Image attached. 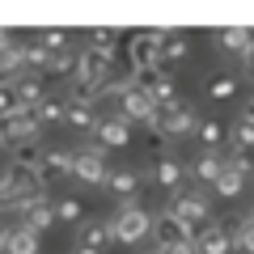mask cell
I'll return each instance as SVG.
<instances>
[{
    "label": "cell",
    "mask_w": 254,
    "mask_h": 254,
    "mask_svg": "<svg viewBox=\"0 0 254 254\" xmlns=\"http://www.w3.org/2000/svg\"><path fill=\"white\" fill-rule=\"evenodd\" d=\"M0 195H4V212H9V216H21V208H30L34 199H43L47 190H43V182H38V170H26V165H4Z\"/></svg>",
    "instance_id": "6da1fadb"
},
{
    "label": "cell",
    "mask_w": 254,
    "mask_h": 254,
    "mask_svg": "<svg viewBox=\"0 0 254 254\" xmlns=\"http://www.w3.org/2000/svg\"><path fill=\"white\" fill-rule=\"evenodd\" d=\"M170 212L182 220V225H190L195 233L212 225V199L203 195L199 187H182L178 195H170Z\"/></svg>",
    "instance_id": "7a4b0ae2"
},
{
    "label": "cell",
    "mask_w": 254,
    "mask_h": 254,
    "mask_svg": "<svg viewBox=\"0 0 254 254\" xmlns=\"http://www.w3.org/2000/svg\"><path fill=\"white\" fill-rule=\"evenodd\" d=\"M110 233H115L119 246H140L144 237H153V216H148L140 203H131V208H119L115 220H110Z\"/></svg>",
    "instance_id": "3957f363"
},
{
    "label": "cell",
    "mask_w": 254,
    "mask_h": 254,
    "mask_svg": "<svg viewBox=\"0 0 254 254\" xmlns=\"http://www.w3.org/2000/svg\"><path fill=\"white\" fill-rule=\"evenodd\" d=\"M161 47H165V30H136L127 38V64L131 68H161Z\"/></svg>",
    "instance_id": "277c9868"
},
{
    "label": "cell",
    "mask_w": 254,
    "mask_h": 254,
    "mask_svg": "<svg viewBox=\"0 0 254 254\" xmlns=\"http://www.w3.org/2000/svg\"><path fill=\"white\" fill-rule=\"evenodd\" d=\"M72 178L85 182V187H106L110 178V165H106V148L89 144V148H76V165H72Z\"/></svg>",
    "instance_id": "5b68a950"
},
{
    "label": "cell",
    "mask_w": 254,
    "mask_h": 254,
    "mask_svg": "<svg viewBox=\"0 0 254 254\" xmlns=\"http://www.w3.org/2000/svg\"><path fill=\"white\" fill-rule=\"evenodd\" d=\"M157 127H161L170 140L195 136L199 131V115L187 106V102H174V106H157Z\"/></svg>",
    "instance_id": "8992f818"
},
{
    "label": "cell",
    "mask_w": 254,
    "mask_h": 254,
    "mask_svg": "<svg viewBox=\"0 0 254 254\" xmlns=\"http://www.w3.org/2000/svg\"><path fill=\"white\" fill-rule=\"evenodd\" d=\"M72 165H76V153H72V148H47L43 165H38V182H43V190L60 187L64 178H72Z\"/></svg>",
    "instance_id": "52a82bcc"
},
{
    "label": "cell",
    "mask_w": 254,
    "mask_h": 254,
    "mask_svg": "<svg viewBox=\"0 0 254 254\" xmlns=\"http://www.w3.org/2000/svg\"><path fill=\"white\" fill-rule=\"evenodd\" d=\"M119 115H123L127 123H144V127H157V102L148 98V93L131 89V81H127L123 98H119Z\"/></svg>",
    "instance_id": "ba28073f"
},
{
    "label": "cell",
    "mask_w": 254,
    "mask_h": 254,
    "mask_svg": "<svg viewBox=\"0 0 254 254\" xmlns=\"http://www.w3.org/2000/svg\"><path fill=\"white\" fill-rule=\"evenodd\" d=\"M216 51L220 55H229V60H250L254 55V30H246V26H229V30H216Z\"/></svg>",
    "instance_id": "9c48e42d"
},
{
    "label": "cell",
    "mask_w": 254,
    "mask_h": 254,
    "mask_svg": "<svg viewBox=\"0 0 254 254\" xmlns=\"http://www.w3.org/2000/svg\"><path fill=\"white\" fill-rule=\"evenodd\" d=\"M148 178H153V187H161L165 195H178V190L187 187V165H182L178 157H161V161H148Z\"/></svg>",
    "instance_id": "30bf717a"
},
{
    "label": "cell",
    "mask_w": 254,
    "mask_h": 254,
    "mask_svg": "<svg viewBox=\"0 0 254 254\" xmlns=\"http://www.w3.org/2000/svg\"><path fill=\"white\" fill-rule=\"evenodd\" d=\"M153 237H157V246H174V242H199V233L190 225H182L178 216H174L170 208H161L153 216Z\"/></svg>",
    "instance_id": "8fae6325"
},
{
    "label": "cell",
    "mask_w": 254,
    "mask_h": 254,
    "mask_svg": "<svg viewBox=\"0 0 254 254\" xmlns=\"http://www.w3.org/2000/svg\"><path fill=\"white\" fill-rule=\"evenodd\" d=\"M140 182H144V174H140V170L119 165V170H110L106 190H110V199H119V208H131V203H136V195H140Z\"/></svg>",
    "instance_id": "7c38bea8"
},
{
    "label": "cell",
    "mask_w": 254,
    "mask_h": 254,
    "mask_svg": "<svg viewBox=\"0 0 254 254\" xmlns=\"http://www.w3.org/2000/svg\"><path fill=\"white\" fill-rule=\"evenodd\" d=\"M233 225L237 220H212L208 229H199V254H229V250H237L233 246Z\"/></svg>",
    "instance_id": "4fadbf2b"
},
{
    "label": "cell",
    "mask_w": 254,
    "mask_h": 254,
    "mask_svg": "<svg viewBox=\"0 0 254 254\" xmlns=\"http://www.w3.org/2000/svg\"><path fill=\"white\" fill-rule=\"evenodd\" d=\"M38 136H43V123H38L34 110H21V115L4 119V148H13V144H30V140H38Z\"/></svg>",
    "instance_id": "5bb4252c"
},
{
    "label": "cell",
    "mask_w": 254,
    "mask_h": 254,
    "mask_svg": "<svg viewBox=\"0 0 254 254\" xmlns=\"http://www.w3.org/2000/svg\"><path fill=\"white\" fill-rule=\"evenodd\" d=\"M93 144H102V148H127V144H131V123H127L123 115L102 119V127H98V136H93Z\"/></svg>",
    "instance_id": "9a60e30c"
},
{
    "label": "cell",
    "mask_w": 254,
    "mask_h": 254,
    "mask_svg": "<svg viewBox=\"0 0 254 254\" xmlns=\"http://www.w3.org/2000/svg\"><path fill=\"white\" fill-rule=\"evenodd\" d=\"M246 178H250V170H246L237 157H229V165H225V174L216 178V195L220 199H242V190H246Z\"/></svg>",
    "instance_id": "2e32d148"
},
{
    "label": "cell",
    "mask_w": 254,
    "mask_h": 254,
    "mask_svg": "<svg viewBox=\"0 0 254 254\" xmlns=\"http://www.w3.org/2000/svg\"><path fill=\"white\" fill-rule=\"evenodd\" d=\"M225 165H229L225 153H199L195 161L187 165V178L190 182H212V187H216V178L225 174Z\"/></svg>",
    "instance_id": "e0dca14e"
},
{
    "label": "cell",
    "mask_w": 254,
    "mask_h": 254,
    "mask_svg": "<svg viewBox=\"0 0 254 254\" xmlns=\"http://www.w3.org/2000/svg\"><path fill=\"white\" fill-rule=\"evenodd\" d=\"M55 220H60V212H55V199H51V195H43V199H34L30 208H21L17 225H30L34 233H43V229H51Z\"/></svg>",
    "instance_id": "ac0fdd59"
},
{
    "label": "cell",
    "mask_w": 254,
    "mask_h": 254,
    "mask_svg": "<svg viewBox=\"0 0 254 254\" xmlns=\"http://www.w3.org/2000/svg\"><path fill=\"white\" fill-rule=\"evenodd\" d=\"M195 144L203 148V153H220V148L229 144V123H220V119H199V131H195Z\"/></svg>",
    "instance_id": "d6986e66"
},
{
    "label": "cell",
    "mask_w": 254,
    "mask_h": 254,
    "mask_svg": "<svg viewBox=\"0 0 254 254\" xmlns=\"http://www.w3.org/2000/svg\"><path fill=\"white\" fill-rule=\"evenodd\" d=\"M38 237L43 233H34L30 225H9L4 229V254H38Z\"/></svg>",
    "instance_id": "ffe728a7"
},
{
    "label": "cell",
    "mask_w": 254,
    "mask_h": 254,
    "mask_svg": "<svg viewBox=\"0 0 254 254\" xmlns=\"http://www.w3.org/2000/svg\"><path fill=\"white\" fill-rule=\"evenodd\" d=\"M190 55V38L182 34V30H165V47H161V68L170 72V68H178L182 60Z\"/></svg>",
    "instance_id": "44dd1931"
},
{
    "label": "cell",
    "mask_w": 254,
    "mask_h": 254,
    "mask_svg": "<svg viewBox=\"0 0 254 254\" xmlns=\"http://www.w3.org/2000/svg\"><path fill=\"white\" fill-rule=\"evenodd\" d=\"M115 242V233H110V220H85L81 229H76V246H85V250H102V246Z\"/></svg>",
    "instance_id": "7402d4cb"
},
{
    "label": "cell",
    "mask_w": 254,
    "mask_h": 254,
    "mask_svg": "<svg viewBox=\"0 0 254 254\" xmlns=\"http://www.w3.org/2000/svg\"><path fill=\"white\" fill-rule=\"evenodd\" d=\"M64 123L72 127V131H93V136H98L102 119H98V110H93V106H85V102H72V98H68V115H64Z\"/></svg>",
    "instance_id": "603a6c76"
},
{
    "label": "cell",
    "mask_w": 254,
    "mask_h": 254,
    "mask_svg": "<svg viewBox=\"0 0 254 254\" xmlns=\"http://www.w3.org/2000/svg\"><path fill=\"white\" fill-rule=\"evenodd\" d=\"M127 81H131V89L148 93V98L157 102V89H161V81H165V68H127Z\"/></svg>",
    "instance_id": "cb8c5ba5"
},
{
    "label": "cell",
    "mask_w": 254,
    "mask_h": 254,
    "mask_svg": "<svg viewBox=\"0 0 254 254\" xmlns=\"http://www.w3.org/2000/svg\"><path fill=\"white\" fill-rule=\"evenodd\" d=\"M4 85H13V89H17V98H21V106L26 110H34L38 102L47 98V89H43V76H17V81H4Z\"/></svg>",
    "instance_id": "d4e9b609"
},
{
    "label": "cell",
    "mask_w": 254,
    "mask_h": 254,
    "mask_svg": "<svg viewBox=\"0 0 254 254\" xmlns=\"http://www.w3.org/2000/svg\"><path fill=\"white\" fill-rule=\"evenodd\" d=\"M203 93H208L212 102H233L237 98V76L233 72H212L208 81H203Z\"/></svg>",
    "instance_id": "484cf974"
},
{
    "label": "cell",
    "mask_w": 254,
    "mask_h": 254,
    "mask_svg": "<svg viewBox=\"0 0 254 254\" xmlns=\"http://www.w3.org/2000/svg\"><path fill=\"white\" fill-rule=\"evenodd\" d=\"M34 115H38V123H43V127L64 123V115H68V98H60V93H47V98L34 106Z\"/></svg>",
    "instance_id": "4316f807"
},
{
    "label": "cell",
    "mask_w": 254,
    "mask_h": 254,
    "mask_svg": "<svg viewBox=\"0 0 254 254\" xmlns=\"http://www.w3.org/2000/svg\"><path fill=\"white\" fill-rule=\"evenodd\" d=\"M55 212H60V225H85V203L76 199V195H60L55 199Z\"/></svg>",
    "instance_id": "83f0119b"
},
{
    "label": "cell",
    "mask_w": 254,
    "mask_h": 254,
    "mask_svg": "<svg viewBox=\"0 0 254 254\" xmlns=\"http://www.w3.org/2000/svg\"><path fill=\"white\" fill-rule=\"evenodd\" d=\"M47 64H51V51H47L38 38H30L26 43V72L30 76H47Z\"/></svg>",
    "instance_id": "f1b7e54d"
},
{
    "label": "cell",
    "mask_w": 254,
    "mask_h": 254,
    "mask_svg": "<svg viewBox=\"0 0 254 254\" xmlns=\"http://www.w3.org/2000/svg\"><path fill=\"white\" fill-rule=\"evenodd\" d=\"M89 47H93V51H106V55H119L123 34H119V30H110V26H98V30H89Z\"/></svg>",
    "instance_id": "f546056e"
},
{
    "label": "cell",
    "mask_w": 254,
    "mask_h": 254,
    "mask_svg": "<svg viewBox=\"0 0 254 254\" xmlns=\"http://www.w3.org/2000/svg\"><path fill=\"white\" fill-rule=\"evenodd\" d=\"M170 144H174V140L165 136L161 127H144V148H148V161H161V157H170Z\"/></svg>",
    "instance_id": "4dcf8cb0"
},
{
    "label": "cell",
    "mask_w": 254,
    "mask_h": 254,
    "mask_svg": "<svg viewBox=\"0 0 254 254\" xmlns=\"http://www.w3.org/2000/svg\"><path fill=\"white\" fill-rule=\"evenodd\" d=\"M233 246H237L242 254H254V220H250V216L233 225Z\"/></svg>",
    "instance_id": "1f68e13d"
},
{
    "label": "cell",
    "mask_w": 254,
    "mask_h": 254,
    "mask_svg": "<svg viewBox=\"0 0 254 254\" xmlns=\"http://www.w3.org/2000/svg\"><path fill=\"white\" fill-rule=\"evenodd\" d=\"M38 43H43L51 55H64V51H68V34H64V30H43V34H38Z\"/></svg>",
    "instance_id": "d6a6232c"
},
{
    "label": "cell",
    "mask_w": 254,
    "mask_h": 254,
    "mask_svg": "<svg viewBox=\"0 0 254 254\" xmlns=\"http://www.w3.org/2000/svg\"><path fill=\"white\" fill-rule=\"evenodd\" d=\"M157 254H199L195 242H174V246H157Z\"/></svg>",
    "instance_id": "836d02e7"
},
{
    "label": "cell",
    "mask_w": 254,
    "mask_h": 254,
    "mask_svg": "<svg viewBox=\"0 0 254 254\" xmlns=\"http://www.w3.org/2000/svg\"><path fill=\"white\" fill-rule=\"evenodd\" d=\"M246 72H250V81H254V55H250V60H246Z\"/></svg>",
    "instance_id": "e575fe53"
},
{
    "label": "cell",
    "mask_w": 254,
    "mask_h": 254,
    "mask_svg": "<svg viewBox=\"0 0 254 254\" xmlns=\"http://www.w3.org/2000/svg\"><path fill=\"white\" fill-rule=\"evenodd\" d=\"M72 254H102V250H85V246H76V250Z\"/></svg>",
    "instance_id": "d590c367"
}]
</instances>
